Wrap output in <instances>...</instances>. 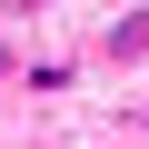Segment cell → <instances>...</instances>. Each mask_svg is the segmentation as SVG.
Returning a JSON list of instances; mask_svg holds the SVG:
<instances>
[{
  "label": "cell",
  "mask_w": 149,
  "mask_h": 149,
  "mask_svg": "<svg viewBox=\"0 0 149 149\" xmlns=\"http://www.w3.org/2000/svg\"><path fill=\"white\" fill-rule=\"evenodd\" d=\"M109 50H119V60L149 50V10H119V20H109Z\"/></svg>",
  "instance_id": "6da1fadb"
}]
</instances>
